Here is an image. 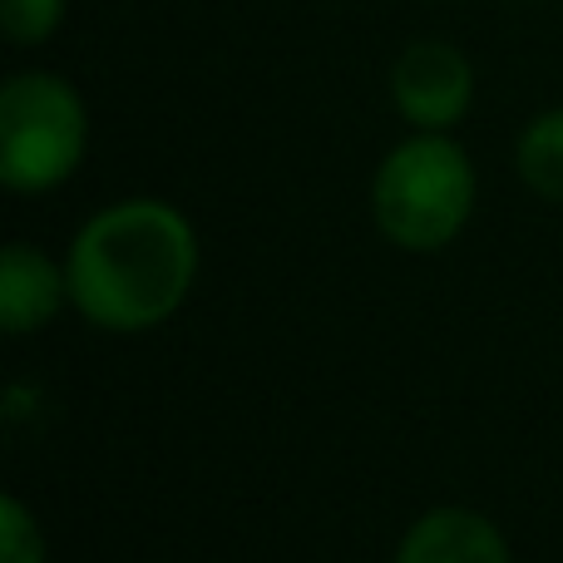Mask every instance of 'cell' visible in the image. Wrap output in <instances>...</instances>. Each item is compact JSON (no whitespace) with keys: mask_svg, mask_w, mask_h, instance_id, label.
I'll return each mask as SVG.
<instances>
[{"mask_svg":"<svg viewBox=\"0 0 563 563\" xmlns=\"http://www.w3.org/2000/svg\"><path fill=\"white\" fill-rule=\"evenodd\" d=\"M198 273L194 228L178 208L134 198L95 213L69 243V301L95 327L144 331L184 307Z\"/></svg>","mask_w":563,"mask_h":563,"instance_id":"cell-1","label":"cell"},{"mask_svg":"<svg viewBox=\"0 0 563 563\" xmlns=\"http://www.w3.org/2000/svg\"><path fill=\"white\" fill-rule=\"evenodd\" d=\"M475 208V174L460 144L440 134L406 139L376 168V223L396 247L435 253L465 228Z\"/></svg>","mask_w":563,"mask_h":563,"instance_id":"cell-2","label":"cell"},{"mask_svg":"<svg viewBox=\"0 0 563 563\" xmlns=\"http://www.w3.org/2000/svg\"><path fill=\"white\" fill-rule=\"evenodd\" d=\"M85 104L59 75H15L0 89V174L15 194L59 188L85 158Z\"/></svg>","mask_w":563,"mask_h":563,"instance_id":"cell-3","label":"cell"},{"mask_svg":"<svg viewBox=\"0 0 563 563\" xmlns=\"http://www.w3.org/2000/svg\"><path fill=\"white\" fill-rule=\"evenodd\" d=\"M390 95L410 124L440 134L465 119L470 99H475V69L445 40H416L390 69Z\"/></svg>","mask_w":563,"mask_h":563,"instance_id":"cell-4","label":"cell"},{"mask_svg":"<svg viewBox=\"0 0 563 563\" xmlns=\"http://www.w3.org/2000/svg\"><path fill=\"white\" fill-rule=\"evenodd\" d=\"M396 563H509V544L475 509H435L410 525Z\"/></svg>","mask_w":563,"mask_h":563,"instance_id":"cell-5","label":"cell"},{"mask_svg":"<svg viewBox=\"0 0 563 563\" xmlns=\"http://www.w3.org/2000/svg\"><path fill=\"white\" fill-rule=\"evenodd\" d=\"M65 301H69V277L40 247L30 243L5 247V263H0V321H5L10 336L45 327Z\"/></svg>","mask_w":563,"mask_h":563,"instance_id":"cell-6","label":"cell"},{"mask_svg":"<svg viewBox=\"0 0 563 563\" xmlns=\"http://www.w3.org/2000/svg\"><path fill=\"white\" fill-rule=\"evenodd\" d=\"M519 174L534 194L563 203V109L539 114L519 139Z\"/></svg>","mask_w":563,"mask_h":563,"instance_id":"cell-7","label":"cell"},{"mask_svg":"<svg viewBox=\"0 0 563 563\" xmlns=\"http://www.w3.org/2000/svg\"><path fill=\"white\" fill-rule=\"evenodd\" d=\"M0 563H45L40 525L15 495H5V505H0Z\"/></svg>","mask_w":563,"mask_h":563,"instance_id":"cell-8","label":"cell"},{"mask_svg":"<svg viewBox=\"0 0 563 563\" xmlns=\"http://www.w3.org/2000/svg\"><path fill=\"white\" fill-rule=\"evenodd\" d=\"M59 15H65V0H0V20H5V35L15 40V45H40V40H49Z\"/></svg>","mask_w":563,"mask_h":563,"instance_id":"cell-9","label":"cell"}]
</instances>
